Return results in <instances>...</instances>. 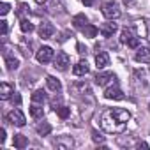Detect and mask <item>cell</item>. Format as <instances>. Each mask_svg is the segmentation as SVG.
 I'll return each instance as SVG.
<instances>
[{"label": "cell", "instance_id": "cell-1", "mask_svg": "<svg viewBox=\"0 0 150 150\" xmlns=\"http://www.w3.org/2000/svg\"><path fill=\"white\" fill-rule=\"evenodd\" d=\"M131 113L124 108H110L101 115V127L110 134H118L127 127Z\"/></svg>", "mask_w": 150, "mask_h": 150}, {"label": "cell", "instance_id": "cell-2", "mask_svg": "<svg viewBox=\"0 0 150 150\" xmlns=\"http://www.w3.org/2000/svg\"><path fill=\"white\" fill-rule=\"evenodd\" d=\"M120 42L122 44H127L129 48H138L139 46V39L132 34V30L129 28H124L122 34H120Z\"/></svg>", "mask_w": 150, "mask_h": 150}, {"label": "cell", "instance_id": "cell-3", "mask_svg": "<svg viewBox=\"0 0 150 150\" xmlns=\"http://www.w3.org/2000/svg\"><path fill=\"white\" fill-rule=\"evenodd\" d=\"M7 122L13 124V125H16V127H23V125L27 124V118H25L23 111L16 108V110H13V111L7 115Z\"/></svg>", "mask_w": 150, "mask_h": 150}, {"label": "cell", "instance_id": "cell-4", "mask_svg": "<svg viewBox=\"0 0 150 150\" xmlns=\"http://www.w3.org/2000/svg\"><path fill=\"white\" fill-rule=\"evenodd\" d=\"M103 14H104V18H108V20H117V18L120 16V9H118V6H117L115 2H106V4L103 6Z\"/></svg>", "mask_w": 150, "mask_h": 150}, {"label": "cell", "instance_id": "cell-5", "mask_svg": "<svg viewBox=\"0 0 150 150\" xmlns=\"http://www.w3.org/2000/svg\"><path fill=\"white\" fill-rule=\"evenodd\" d=\"M53 57H55V51H53V48H50V46H42V48H39V51H37V62H41V64L51 62Z\"/></svg>", "mask_w": 150, "mask_h": 150}, {"label": "cell", "instance_id": "cell-6", "mask_svg": "<svg viewBox=\"0 0 150 150\" xmlns=\"http://www.w3.org/2000/svg\"><path fill=\"white\" fill-rule=\"evenodd\" d=\"M69 64H71L69 55L64 53V51H60V53L57 55V58H55V67H57L58 71H65V69L69 67Z\"/></svg>", "mask_w": 150, "mask_h": 150}, {"label": "cell", "instance_id": "cell-7", "mask_svg": "<svg viewBox=\"0 0 150 150\" xmlns=\"http://www.w3.org/2000/svg\"><path fill=\"white\" fill-rule=\"evenodd\" d=\"M104 97L106 99H113V101H122L125 96H124V92L118 87H110V88L104 90Z\"/></svg>", "mask_w": 150, "mask_h": 150}, {"label": "cell", "instance_id": "cell-8", "mask_svg": "<svg viewBox=\"0 0 150 150\" xmlns=\"http://www.w3.org/2000/svg\"><path fill=\"white\" fill-rule=\"evenodd\" d=\"M53 34H55V27H53L51 23H48V21L41 23V27H39V35H41L42 39H50V37H53Z\"/></svg>", "mask_w": 150, "mask_h": 150}, {"label": "cell", "instance_id": "cell-9", "mask_svg": "<svg viewBox=\"0 0 150 150\" xmlns=\"http://www.w3.org/2000/svg\"><path fill=\"white\" fill-rule=\"evenodd\" d=\"M111 80H115V74H113V72H97V74H96V83L101 85V87L108 85Z\"/></svg>", "mask_w": 150, "mask_h": 150}, {"label": "cell", "instance_id": "cell-10", "mask_svg": "<svg viewBox=\"0 0 150 150\" xmlns=\"http://www.w3.org/2000/svg\"><path fill=\"white\" fill-rule=\"evenodd\" d=\"M13 94H14V88H13V85H9L7 81H4L2 85H0V99H2V101H7V99H11V97H13Z\"/></svg>", "mask_w": 150, "mask_h": 150}, {"label": "cell", "instance_id": "cell-11", "mask_svg": "<svg viewBox=\"0 0 150 150\" xmlns=\"http://www.w3.org/2000/svg\"><path fill=\"white\" fill-rule=\"evenodd\" d=\"M88 71H90V67H88V64H87L85 60H80L76 65L72 67L74 76H85V74H88Z\"/></svg>", "mask_w": 150, "mask_h": 150}, {"label": "cell", "instance_id": "cell-12", "mask_svg": "<svg viewBox=\"0 0 150 150\" xmlns=\"http://www.w3.org/2000/svg\"><path fill=\"white\" fill-rule=\"evenodd\" d=\"M134 58L138 62H141V64H150V50L148 48H139L136 51V57Z\"/></svg>", "mask_w": 150, "mask_h": 150}, {"label": "cell", "instance_id": "cell-13", "mask_svg": "<svg viewBox=\"0 0 150 150\" xmlns=\"http://www.w3.org/2000/svg\"><path fill=\"white\" fill-rule=\"evenodd\" d=\"M108 62H110L108 53H106V51H99L97 57H96V65H97V69H104V67L108 65Z\"/></svg>", "mask_w": 150, "mask_h": 150}, {"label": "cell", "instance_id": "cell-14", "mask_svg": "<svg viewBox=\"0 0 150 150\" xmlns=\"http://www.w3.org/2000/svg\"><path fill=\"white\" fill-rule=\"evenodd\" d=\"M46 85H48V88H50L51 92H60V90H62V83H60V80H57L55 76H48V78H46Z\"/></svg>", "mask_w": 150, "mask_h": 150}, {"label": "cell", "instance_id": "cell-15", "mask_svg": "<svg viewBox=\"0 0 150 150\" xmlns=\"http://www.w3.org/2000/svg\"><path fill=\"white\" fill-rule=\"evenodd\" d=\"M13 143H14V146H16L18 150H23V148L28 145V139H27V136H23V134H16L14 139H13Z\"/></svg>", "mask_w": 150, "mask_h": 150}, {"label": "cell", "instance_id": "cell-16", "mask_svg": "<svg viewBox=\"0 0 150 150\" xmlns=\"http://www.w3.org/2000/svg\"><path fill=\"white\" fill-rule=\"evenodd\" d=\"M72 25L76 27V28H83L85 25H88L87 23V16L85 14H76V16L72 18Z\"/></svg>", "mask_w": 150, "mask_h": 150}, {"label": "cell", "instance_id": "cell-17", "mask_svg": "<svg viewBox=\"0 0 150 150\" xmlns=\"http://www.w3.org/2000/svg\"><path fill=\"white\" fill-rule=\"evenodd\" d=\"M115 30H117V25H115V23H104L103 28H101V34H103L104 37H110V35L115 34Z\"/></svg>", "mask_w": 150, "mask_h": 150}, {"label": "cell", "instance_id": "cell-18", "mask_svg": "<svg viewBox=\"0 0 150 150\" xmlns=\"http://www.w3.org/2000/svg\"><path fill=\"white\" fill-rule=\"evenodd\" d=\"M81 30H83V35H85V37H90V39L97 37V32H99L97 27H94V25H85Z\"/></svg>", "mask_w": 150, "mask_h": 150}, {"label": "cell", "instance_id": "cell-19", "mask_svg": "<svg viewBox=\"0 0 150 150\" xmlns=\"http://www.w3.org/2000/svg\"><path fill=\"white\" fill-rule=\"evenodd\" d=\"M30 115H32L34 118H41V117L44 115L42 106H39V103H34V104L30 106Z\"/></svg>", "mask_w": 150, "mask_h": 150}, {"label": "cell", "instance_id": "cell-20", "mask_svg": "<svg viewBox=\"0 0 150 150\" xmlns=\"http://www.w3.org/2000/svg\"><path fill=\"white\" fill-rule=\"evenodd\" d=\"M37 134H41V136H48L50 132H51V125L48 124V122H42V124H39L37 125Z\"/></svg>", "mask_w": 150, "mask_h": 150}, {"label": "cell", "instance_id": "cell-21", "mask_svg": "<svg viewBox=\"0 0 150 150\" xmlns=\"http://www.w3.org/2000/svg\"><path fill=\"white\" fill-rule=\"evenodd\" d=\"M44 99H46L44 90H35V92L32 94V103H39V104H42V103H44Z\"/></svg>", "mask_w": 150, "mask_h": 150}, {"label": "cell", "instance_id": "cell-22", "mask_svg": "<svg viewBox=\"0 0 150 150\" xmlns=\"http://www.w3.org/2000/svg\"><path fill=\"white\" fill-rule=\"evenodd\" d=\"M20 28H21V32H25V34H30V32H34V25H32L28 20H21V23H20Z\"/></svg>", "mask_w": 150, "mask_h": 150}, {"label": "cell", "instance_id": "cell-23", "mask_svg": "<svg viewBox=\"0 0 150 150\" xmlns=\"http://www.w3.org/2000/svg\"><path fill=\"white\" fill-rule=\"evenodd\" d=\"M6 65H7L9 71H13V69H18L20 62H18V58H14V57H7V58H6Z\"/></svg>", "mask_w": 150, "mask_h": 150}, {"label": "cell", "instance_id": "cell-24", "mask_svg": "<svg viewBox=\"0 0 150 150\" xmlns=\"http://www.w3.org/2000/svg\"><path fill=\"white\" fill-rule=\"evenodd\" d=\"M55 111H57V115H58L62 120H64V118H67V117H69V113H71V110H69V108H65V106H57V108H55Z\"/></svg>", "mask_w": 150, "mask_h": 150}, {"label": "cell", "instance_id": "cell-25", "mask_svg": "<svg viewBox=\"0 0 150 150\" xmlns=\"http://www.w3.org/2000/svg\"><path fill=\"white\" fill-rule=\"evenodd\" d=\"M7 30H9V25H7L6 20H2V21H0V32H2V35H6Z\"/></svg>", "mask_w": 150, "mask_h": 150}, {"label": "cell", "instance_id": "cell-26", "mask_svg": "<svg viewBox=\"0 0 150 150\" xmlns=\"http://www.w3.org/2000/svg\"><path fill=\"white\" fill-rule=\"evenodd\" d=\"M92 139H94L96 143H103V141H104V138H103L97 131H94V132H92Z\"/></svg>", "mask_w": 150, "mask_h": 150}, {"label": "cell", "instance_id": "cell-27", "mask_svg": "<svg viewBox=\"0 0 150 150\" xmlns=\"http://www.w3.org/2000/svg\"><path fill=\"white\" fill-rule=\"evenodd\" d=\"M9 9H11V7H9V4H6V2H4L2 6H0V14H2V16H6V14L9 13Z\"/></svg>", "mask_w": 150, "mask_h": 150}, {"label": "cell", "instance_id": "cell-28", "mask_svg": "<svg viewBox=\"0 0 150 150\" xmlns=\"http://www.w3.org/2000/svg\"><path fill=\"white\" fill-rule=\"evenodd\" d=\"M4 141H6V129H2V131H0V143L4 145Z\"/></svg>", "mask_w": 150, "mask_h": 150}, {"label": "cell", "instance_id": "cell-29", "mask_svg": "<svg viewBox=\"0 0 150 150\" xmlns=\"http://www.w3.org/2000/svg\"><path fill=\"white\" fill-rule=\"evenodd\" d=\"M13 103H16V104H20V103H21V97H20L18 94H14V96H13Z\"/></svg>", "mask_w": 150, "mask_h": 150}, {"label": "cell", "instance_id": "cell-30", "mask_svg": "<svg viewBox=\"0 0 150 150\" xmlns=\"http://www.w3.org/2000/svg\"><path fill=\"white\" fill-rule=\"evenodd\" d=\"M81 2H83L85 6H94V4H96V0H81Z\"/></svg>", "mask_w": 150, "mask_h": 150}, {"label": "cell", "instance_id": "cell-31", "mask_svg": "<svg viewBox=\"0 0 150 150\" xmlns=\"http://www.w3.org/2000/svg\"><path fill=\"white\" fill-rule=\"evenodd\" d=\"M138 148H148V145H146V143H141V141H139V143H138Z\"/></svg>", "mask_w": 150, "mask_h": 150}, {"label": "cell", "instance_id": "cell-32", "mask_svg": "<svg viewBox=\"0 0 150 150\" xmlns=\"http://www.w3.org/2000/svg\"><path fill=\"white\" fill-rule=\"evenodd\" d=\"M35 2H37V4H46L48 0H35Z\"/></svg>", "mask_w": 150, "mask_h": 150}, {"label": "cell", "instance_id": "cell-33", "mask_svg": "<svg viewBox=\"0 0 150 150\" xmlns=\"http://www.w3.org/2000/svg\"><path fill=\"white\" fill-rule=\"evenodd\" d=\"M148 110H150V104H148Z\"/></svg>", "mask_w": 150, "mask_h": 150}]
</instances>
